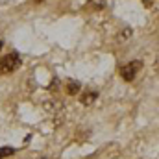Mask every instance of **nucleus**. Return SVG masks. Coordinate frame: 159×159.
<instances>
[{
    "label": "nucleus",
    "instance_id": "obj_1",
    "mask_svg": "<svg viewBox=\"0 0 159 159\" xmlns=\"http://www.w3.org/2000/svg\"><path fill=\"white\" fill-rule=\"evenodd\" d=\"M20 65H22L20 56H19L17 52H11V54L4 56V57L0 59V74H9V72L17 70Z\"/></svg>",
    "mask_w": 159,
    "mask_h": 159
},
{
    "label": "nucleus",
    "instance_id": "obj_2",
    "mask_svg": "<svg viewBox=\"0 0 159 159\" xmlns=\"http://www.w3.org/2000/svg\"><path fill=\"white\" fill-rule=\"evenodd\" d=\"M143 69V61L141 59H135V61H129L128 65H124L122 69H120V76L122 80H126V81H131V80L137 76V72Z\"/></svg>",
    "mask_w": 159,
    "mask_h": 159
},
{
    "label": "nucleus",
    "instance_id": "obj_3",
    "mask_svg": "<svg viewBox=\"0 0 159 159\" xmlns=\"http://www.w3.org/2000/svg\"><path fill=\"white\" fill-rule=\"evenodd\" d=\"M96 98H98V93H96V91H91V89L85 91L83 94H80V102H81L83 106H93V102H94Z\"/></svg>",
    "mask_w": 159,
    "mask_h": 159
},
{
    "label": "nucleus",
    "instance_id": "obj_4",
    "mask_svg": "<svg viewBox=\"0 0 159 159\" xmlns=\"http://www.w3.org/2000/svg\"><path fill=\"white\" fill-rule=\"evenodd\" d=\"M80 87H81V85H80L76 80H70V81L67 83V94H70V96L78 94V93H80Z\"/></svg>",
    "mask_w": 159,
    "mask_h": 159
},
{
    "label": "nucleus",
    "instance_id": "obj_5",
    "mask_svg": "<svg viewBox=\"0 0 159 159\" xmlns=\"http://www.w3.org/2000/svg\"><path fill=\"white\" fill-rule=\"evenodd\" d=\"M107 6V0H89V7L93 9H104Z\"/></svg>",
    "mask_w": 159,
    "mask_h": 159
},
{
    "label": "nucleus",
    "instance_id": "obj_6",
    "mask_svg": "<svg viewBox=\"0 0 159 159\" xmlns=\"http://www.w3.org/2000/svg\"><path fill=\"white\" fill-rule=\"evenodd\" d=\"M11 154H15V148H11V146H4V148H0V159L7 157V156H11Z\"/></svg>",
    "mask_w": 159,
    "mask_h": 159
},
{
    "label": "nucleus",
    "instance_id": "obj_7",
    "mask_svg": "<svg viewBox=\"0 0 159 159\" xmlns=\"http://www.w3.org/2000/svg\"><path fill=\"white\" fill-rule=\"evenodd\" d=\"M129 35H131V30H129V28H126V30H124V34H120V39L126 41V39H129Z\"/></svg>",
    "mask_w": 159,
    "mask_h": 159
},
{
    "label": "nucleus",
    "instance_id": "obj_8",
    "mask_svg": "<svg viewBox=\"0 0 159 159\" xmlns=\"http://www.w3.org/2000/svg\"><path fill=\"white\" fill-rule=\"evenodd\" d=\"M143 4H144L146 7H152V6H154V0H143Z\"/></svg>",
    "mask_w": 159,
    "mask_h": 159
},
{
    "label": "nucleus",
    "instance_id": "obj_9",
    "mask_svg": "<svg viewBox=\"0 0 159 159\" xmlns=\"http://www.w3.org/2000/svg\"><path fill=\"white\" fill-rule=\"evenodd\" d=\"M2 46H4V43H2V41H0V50H2Z\"/></svg>",
    "mask_w": 159,
    "mask_h": 159
},
{
    "label": "nucleus",
    "instance_id": "obj_10",
    "mask_svg": "<svg viewBox=\"0 0 159 159\" xmlns=\"http://www.w3.org/2000/svg\"><path fill=\"white\" fill-rule=\"evenodd\" d=\"M35 2H43V0H35Z\"/></svg>",
    "mask_w": 159,
    "mask_h": 159
}]
</instances>
